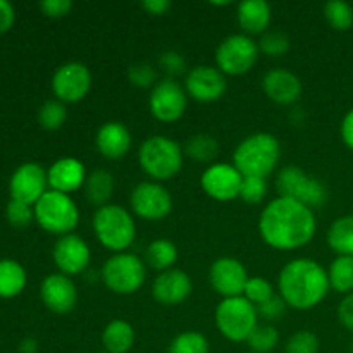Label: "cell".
<instances>
[{
	"mask_svg": "<svg viewBox=\"0 0 353 353\" xmlns=\"http://www.w3.org/2000/svg\"><path fill=\"white\" fill-rule=\"evenodd\" d=\"M212 6H217V7H224V6H231V2H212Z\"/></svg>",
	"mask_w": 353,
	"mask_h": 353,
	"instance_id": "cell-50",
	"label": "cell"
},
{
	"mask_svg": "<svg viewBox=\"0 0 353 353\" xmlns=\"http://www.w3.org/2000/svg\"><path fill=\"white\" fill-rule=\"evenodd\" d=\"M47 178L48 188L69 195L85 186L88 174H86L85 164L79 159L62 157L48 168Z\"/></svg>",
	"mask_w": 353,
	"mask_h": 353,
	"instance_id": "cell-22",
	"label": "cell"
},
{
	"mask_svg": "<svg viewBox=\"0 0 353 353\" xmlns=\"http://www.w3.org/2000/svg\"><path fill=\"white\" fill-rule=\"evenodd\" d=\"M95 145L102 157L117 161V159L126 157L128 152L131 150L133 138L126 124L119 121H107L97 131Z\"/></svg>",
	"mask_w": 353,
	"mask_h": 353,
	"instance_id": "cell-23",
	"label": "cell"
},
{
	"mask_svg": "<svg viewBox=\"0 0 353 353\" xmlns=\"http://www.w3.org/2000/svg\"><path fill=\"white\" fill-rule=\"evenodd\" d=\"M141 7L150 16H164V14H168L171 10L172 3L171 0H143Z\"/></svg>",
	"mask_w": 353,
	"mask_h": 353,
	"instance_id": "cell-47",
	"label": "cell"
},
{
	"mask_svg": "<svg viewBox=\"0 0 353 353\" xmlns=\"http://www.w3.org/2000/svg\"><path fill=\"white\" fill-rule=\"evenodd\" d=\"M34 221L47 233L57 234L59 238L71 234L79 224V209L71 195L48 190L34 203Z\"/></svg>",
	"mask_w": 353,
	"mask_h": 353,
	"instance_id": "cell-6",
	"label": "cell"
},
{
	"mask_svg": "<svg viewBox=\"0 0 353 353\" xmlns=\"http://www.w3.org/2000/svg\"><path fill=\"white\" fill-rule=\"evenodd\" d=\"M130 205L140 219L155 223L171 214L172 196L162 183L143 181L131 190Z\"/></svg>",
	"mask_w": 353,
	"mask_h": 353,
	"instance_id": "cell-12",
	"label": "cell"
},
{
	"mask_svg": "<svg viewBox=\"0 0 353 353\" xmlns=\"http://www.w3.org/2000/svg\"><path fill=\"white\" fill-rule=\"evenodd\" d=\"M226 76L216 65H195L186 72L185 90L190 99L200 103H212L226 93Z\"/></svg>",
	"mask_w": 353,
	"mask_h": 353,
	"instance_id": "cell-16",
	"label": "cell"
},
{
	"mask_svg": "<svg viewBox=\"0 0 353 353\" xmlns=\"http://www.w3.org/2000/svg\"><path fill=\"white\" fill-rule=\"evenodd\" d=\"M338 319L345 330L353 333V293L341 300L340 307H338Z\"/></svg>",
	"mask_w": 353,
	"mask_h": 353,
	"instance_id": "cell-45",
	"label": "cell"
},
{
	"mask_svg": "<svg viewBox=\"0 0 353 353\" xmlns=\"http://www.w3.org/2000/svg\"><path fill=\"white\" fill-rule=\"evenodd\" d=\"M262 90L278 105H292L302 97L303 86L299 76L288 69H271L262 78Z\"/></svg>",
	"mask_w": 353,
	"mask_h": 353,
	"instance_id": "cell-21",
	"label": "cell"
},
{
	"mask_svg": "<svg viewBox=\"0 0 353 353\" xmlns=\"http://www.w3.org/2000/svg\"><path fill=\"white\" fill-rule=\"evenodd\" d=\"M134 341L137 333L128 321H110L102 331V345L107 353H128L133 348Z\"/></svg>",
	"mask_w": 353,
	"mask_h": 353,
	"instance_id": "cell-25",
	"label": "cell"
},
{
	"mask_svg": "<svg viewBox=\"0 0 353 353\" xmlns=\"http://www.w3.org/2000/svg\"><path fill=\"white\" fill-rule=\"evenodd\" d=\"M114 193V176L105 169L90 172L85 183V195L92 205L103 207L109 203Z\"/></svg>",
	"mask_w": 353,
	"mask_h": 353,
	"instance_id": "cell-28",
	"label": "cell"
},
{
	"mask_svg": "<svg viewBox=\"0 0 353 353\" xmlns=\"http://www.w3.org/2000/svg\"><path fill=\"white\" fill-rule=\"evenodd\" d=\"M92 224L99 243L112 254L126 252L137 238L133 214L117 203L99 207L93 214Z\"/></svg>",
	"mask_w": 353,
	"mask_h": 353,
	"instance_id": "cell-4",
	"label": "cell"
},
{
	"mask_svg": "<svg viewBox=\"0 0 353 353\" xmlns=\"http://www.w3.org/2000/svg\"><path fill=\"white\" fill-rule=\"evenodd\" d=\"M286 309H288V305H286L285 300H283L279 295H274L272 299H269L268 302L259 305L257 312H259V317H262V319L268 321V323L271 324L274 323V321L281 319V317L285 316Z\"/></svg>",
	"mask_w": 353,
	"mask_h": 353,
	"instance_id": "cell-43",
	"label": "cell"
},
{
	"mask_svg": "<svg viewBox=\"0 0 353 353\" xmlns=\"http://www.w3.org/2000/svg\"><path fill=\"white\" fill-rule=\"evenodd\" d=\"M238 24L245 34H264L272 19V9L265 0H245L236 10Z\"/></svg>",
	"mask_w": 353,
	"mask_h": 353,
	"instance_id": "cell-24",
	"label": "cell"
},
{
	"mask_svg": "<svg viewBox=\"0 0 353 353\" xmlns=\"http://www.w3.org/2000/svg\"><path fill=\"white\" fill-rule=\"evenodd\" d=\"M40 9L47 17L61 19L71 12L72 2L71 0H43V2H40Z\"/></svg>",
	"mask_w": 353,
	"mask_h": 353,
	"instance_id": "cell-44",
	"label": "cell"
},
{
	"mask_svg": "<svg viewBox=\"0 0 353 353\" xmlns=\"http://www.w3.org/2000/svg\"><path fill=\"white\" fill-rule=\"evenodd\" d=\"M327 278H330L331 290L334 292L345 295L353 293V257L338 255L327 269Z\"/></svg>",
	"mask_w": 353,
	"mask_h": 353,
	"instance_id": "cell-30",
	"label": "cell"
},
{
	"mask_svg": "<svg viewBox=\"0 0 353 353\" xmlns=\"http://www.w3.org/2000/svg\"><path fill=\"white\" fill-rule=\"evenodd\" d=\"M40 299L54 314H69L78 303V288L69 276L62 272L48 274L41 281Z\"/></svg>",
	"mask_w": 353,
	"mask_h": 353,
	"instance_id": "cell-19",
	"label": "cell"
},
{
	"mask_svg": "<svg viewBox=\"0 0 353 353\" xmlns=\"http://www.w3.org/2000/svg\"><path fill=\"white\" fill-rule=\"evenodd\" d=\"M178 257V247H176L174 241L168 240V238H157L147 247L143 261L148 268L164 272L174 268Z\"/></svg>",
	"mask_w": 353,
	"mask_h": 353,
	"instance_id": "cell-27",
	"label": "cell"
},
{
	"mask_svg": "<svg viewBox=\"0 0 353 353\" xmlns=\"http://www.w3.org/2000/svg\"><path fill=\"white\" fill-rule=\"evenodd\" d=\"M259 54V43L248 34H230L216 48V68L224 76L247 74L257 64Z\"/></svg>",
	"mask_w": 353,
	"mask_h": 353,
	"instance_id": "cell-10",
	"label": "cell"
},
{
	"mask_svg": "<svg viewBox=\"0 0 353 353\" xmlns=\"http://www.w3.org/2000/svg\"><path fill=\"white\" fill-rule=\"evenodd\" d=\"M38 341L34 338H24L19 343V353H37Z\"/></svg>",
	"mask_w": 353,
	"mask_h": 353,
	"instance_id": "cell-49",
	"label": "cell"
},
{
	"mask_svg": "<svg viewBox=\"0 0 353 353\" xmlns=\"http://www.w3.org/2000/svg\"><path fill=\"white\" fill-rule=\"evenodd\" d=\"M188 107V93L176 79L164 78L157 81L148 97V109L157 121L164 124L181 119Z\"/></svg>",
	"mask_w": 353,
	"mask_h": 353,
	"instance_id": "cell-11",
	"label": "cell"
},
{
	"mask_svg": "<svg viewBox=\"0 0 353 353\" xmlns=\"http://www.w3.org/2000/svg\"><path fill=\"white\" fill-rule=\"evenodd\" d=\"M316 231L314 210L288 196H276L259 216L262 241L278 252H293L305 247L312 241Z\"/></svg>",
	"mask_w": 353,
	"mask_h": 353,
	"instance_id": "cell-1",
	"label": "cell"
},
{
	"mask_svg": "<svg viewBox=\"0 0 353 353\" xmlns=\"http://www.w3.org/2000/svg\"><path fill=\"white\" fill-rule=\"evenodd\" d=\"M210 345L200 331H183L169 343L168 353H209Z\"/></svg>",
	"mask_w": 353,
	"mask_h": 353,
	"instance_id": "cell-32",
	"label": "cell"
},
{
	"mask_svg": "<svg viewBox=\"0 0 353 353\" xmlns=\"http://www.w3.org/2000/svg\"><path fill=\"white\" fill-rule=\"evenodd\" d=\"M268 195V181L264 178H252V176H243L240 188V199L245 203H261Z\"/></svg>",
	"mask_w": 353,
	"mask_h": 353,
	"instance_id": "cell-39",
	"label": "cell"
},
{
	"mask_svg": "<svg viewBox=\"0 0 353 353\" xmlns=\"http://www.w3.org/2000/svg\"><path fill=\"white\" fill-rule=\"evenodd\" d=\"M340 134L343 143L353 152V109H350L347 114H345L340 126Z\"/></svg>",
	"mask_w": 353,
	"mask_h": 353,
	"instance_id": "cell-48",
	"label": "cell"
},
{
	"mask_svg": "<svg viewBox=\"0 0 353 353\" xmlns=\"http://www.w3.org/2000/svg\"><path fill=\"white\" fill-rule=\"evenodd\" d=\"M276 188H278L279 196L299 200L312 210L323 207L330 196L326 185L319 178L307 174L303 169L296 165H286L278 172Z\"/></svg>",
	"mask_w": 353,
	"mask_h": 353,
	"instance_id": "cell-9",
	"label": "cell"
},
{
	"mask_svg": "<svg viewBox=\"0 0 353 353\" xmlns=\"http://www.w3.org/2000/svg\"><path fill=\"white\" fill-rule=\"evenodd\" d=\"M274 295V286L271 285V281H268L265 278H261V276H252V278H248L243 290L245 299L250 303H254L255 307L262 305V303L268 302Z\"/></svg>",
	"mask_w": 353,
	"mask_h": 353,
	"instance_id": "cell-36",
	"label": "cell"
},
{
	"mask_svg": "<svg viewBox=\"0 0 353 353\" xmlns=\"http://www.w3.org/2000/svg\"><path fill=\"white\" fill-rule=\"evenodd\" d=\"M47 171L38 162H24L12 172L9 181L10 200L28 203L34 207V203L48 192Z\"/></svg>",
	"mask_w": 353,
	"mask_h": 353,
	"instance_id": "cell-15",
	"label": "cell"
},
{
	"mask_svg": "<svg viewBox=\"0 0 353 353\" xmlns=\"http://www.w3.org/2000/svg\"><path fill=\"white\" fill-rule=\"evenodd\" d=\"M279 296L290 309L310 310L330 293L327 271L317 261L300 257L290 261L278 276Z\"/></svg>",
	"mask_w": 353,
	"mask_h": 353,
	"instance_id": "cell-2",
	"label": "cell"
},
{
	"mask_svg": "<svg viewBox=\"0 0 353 353\" xmlns=\"http://www.w3.org/2000/svg\"><path fill=\"white\" fill-rule=\"evenodd\" d=\"M52 259L59 272L65 276H78L88 269L92 262V250L88 243L78 234L71 233L61 236L52 248Z\"/></svg>",
	"mask_w": 353,
	"mask_h": 353,
	"instance_id": "cell-17",
	"label": "cell"
},
{
	"mask_svg": "<svg viewBox=\"0 0 353 353\" xmlns=\"http://www.w3.org/2000/svg\"><path fill=\"white\" fill-rule=\"evenodd\" d=\"M292 47L288 34L281 31H265L259 40V50L269 57H281Z\"/></svg>",
	"mask_w": 353,
	"mask_h": 353,
	"instance_id": "cell-37",
	"label": "cell"
},
{
	"mask_svg": "<svg viewBox=\"0 0 353 353\" xmlns=\"http://www.w3.org/2000/svg\"><path fill=\"white\" fill-rule=\"evenodd\" d=\"M243 174L228 162H214L200 176L203 193L216 202H231L240 199Z\"/></svg>",
	"mask_w": 353,
	"mask_h": 353,
	"instance_id": "cell-14",
	"label": "cell"
},
{
	"mask_svg": "<svg viewBox=\"0 0 353 353\" xmlns=\"http://www.w3.org/2000/svg\"><path fill=\"white\" fill-rule=\"evenodd\" d=\"M248 278L250 276H248L247 268L234 257H219L210 265V286L223 299L243 296Z\"/></svg>",
	"mask_w": 353,
	"mask_h": 353,
	"instance_id": "cell-18",
	"label": "cell"
},
{
	"mask_svg": "<svg viewBox=\"0 0 353 353\" xmlns=\"http://www.w3.org/2000/svg\"><path fill=\"white\" fill-rule=\"evenodd\" d=\"M247 343L254 353H271L278 347L279 333L272 324H257L250 336H248Z\"/></svg>",
	"mask_w": 353,
	"mask_h": 353,
	"instance_id": "cell-35",
	"label": "cell"
},
{
	"mask_svg": "<svg viewBox=\"0 0 353 353\" xmlns=\"http://www.w3.org/2000/svg\"><path fill=\"white\" fill-rule=\"evenodd\" d=\"M193 292V283L188 272L183 269H169L159 272L152 283V296L157 303L164 307H174L188 300Z\"/></svg>",
	"mask_w": 353,
	"mask_h": 353,
	"instance_id": "cell-20",
	"label": "cell"
},
{
	"mask_svg": "<svg viewBox=\"0 0 353 353\" xmlns=\"http://www.w3.org/2000/svg\"><path fill=\"white\" fill-rule=\"evenodd\" d=\"M319 338L309 330L296 331L288 338L285 345V353H319Z\"/></svg>",
	"mask_w": 353,
	"mask_h": 353,
	"instance_id": "cell-38",
	"label": "cell"
},
{
	"mask_svg": "<svg viewBox=\"0 0 353 353\" xmlns=\"http://www.w3.org/2000/svg\"><path fill=\"white\" fill-rule=\"evenodd\" d=\"M159 65H161V69H164V72L171 79L186 72V59L176 50L162 52L161 57H159Z\"/></svg>",
	"mask_w": 353,
	"mask_h": 353,
	"instance_id": "cell-42",
	"label": "cell"
},
{
	"mask_svg": "<svg viewBox=\"0 0 353 353\" xmlns=\"http://www.w3.org/2000/svg\"><path fill=\"white\" fill-rule=\"evenodd\" d=\"M28 276L14 259H0V299H14L26 288Z\"/></svg>",
	"mask_w": 353,
	"mask_h": 353,
	"instance_id": "cell-26",
	"label": "cell"
},
{
	"mask_svg": "<svg viewBox=\"0 0 353 353\" xmlns=\"http://www.w3.org/2000/svg\"><path fill=\"white\" fill-rule=\"evenodd\" d=\"M16 21V10L12 3L7 0H0V34L7 33Z\"/></svg>",
	"mask_w": 353,
	"mask_h": 353,
	"instance_id": "cell-46",
	"label": "cell"
},
{
	"mask_svg": "<svg viewBox=\"0 0 353 353\" xmlns=\"http://www.w3.org/2000/svg\"><path fill=\"white\" fill-rule=\"evenodd\" d=\"M217 152H219V143L212 134H193L185 143V154L196 162H210L216 159Z\"/></svg>",
	"mask_w": 353,
	"mask_h": 353,
	"instance_id": "cell-31",
	"label": "cell"
},
{
	"mask_svg": "<svg viewBox=\"0 0 353 353\" xmlns=\"http://www.w3.org/2000/svg\"><path fill=\"white\" fill-rule=\"evenodd\" d=\"M185 150L178 141L164 134L147 138L138 150V162L148 178L162 183L169 181L181 171Z\"/></svg>",
	"mask_w": 353,
	"mask_h": 353,
	"instance_id": "cell-5",
	"label": "cell"
},
{
	"mask_svg": "<svg viewBox=\"0 0 353 353\" xmlns=\"http://www.w3.org/2000/svg\"><path fill=\"white\" fill-rule=\"evenodd\" d=\"M68 121V107L61 100H47L43 105L38 109V123L43 130L57 131L64 126Z\"/></svg>",
	"mask_w": 353,
	"mask_h": 353,
	"instance_id": "cell-33",
	"label": "cell"
},
{
	"mask_svg": "<svg viewBox=\"0 0 353 353\" xmlns=\"http://www.w3.org/2000/svg\"><path fill=\"white\" fill-rule=\"evenodd\" d=\"M327 245L343 257H353V216L338 217L327 230Z\"/></svg>",
	"mask_w": 353,
	"mask_h": 353,
	"instance_id": "cell-29",
	"label": "cell"
},
{
	"mask_svg": "<svg viewBox=\"0 0 353 353\" xmlns=\"http://www.w3.org/2000/svg\"><path fill=\"white\" fill-rule=\"evenodd\" d=\"M250 353H254V352H250Z\"/></svg>",
	"mask_w": 353,
	"mask_h": 353,
	"instance_id": "cell-52",
	"label": "cell"
},
{
	"mask_svg": "<svg viewBox=\"0 0 353 353\" xmlns=\"http://www.w3.org/2000/svg\"><path fill=\"white\" fill-rule=\"evenodd\" d=\"M214 321L219 333L226 340L233 343H243L259 324V312L257 307L248 302L245 296H233V299H223V302L216 307Z\"/></svg>",
	"mask_w": 353,
	"mask_h": 353,
	"instance_id": "cell-8",
	"label": "cell"
},
{
	"mask_svg": "<svg viewBox=\"0 0 353 353\" xmlns=\"http://www.w3.org/2000/svg\"><path fill=\"white\" fill-rule=\"evenodd\" d=\"M100 278L109 292L124 296L133 295L147 281V264L138 255L121 252L103 262Z\"/></svg>",
	"mask_w": 353,
	"mask_h": 353,
	"instance_id": "cell-7",
	"label": "cell"
},
{
	"mask_svg": "<svg viewBox=\"0 0 353 353\" xmlns=\"http://www.w3.org/2000/svg\"><path fill=\"white\" fill-rule=\"evenodd\" d=\"M281 159V145L271 133L259 131L243 138L233 154V165L243 176L268 178L278 168Z\"/></svg>",
	"mask_w": 353,
	"mask_h": 353,
	"instance_id": "cell-3",
	"label": "cell"
},
{
	"mask_svg": "<svg viewBox=\"0 0 353 353\" xmlns=\"http://www.w3.org/2000/svg\"><path fill=\"white\" fill-rule=\"evenodd\" d=\"M6 216L12 226L16 228H26L34 221V209L28 203L17 202V200H10L6 207Z\"/></svg>",
	"mask_w": 353,
	"mask_h": 353,
	"instance_id": "cell-41",
	"label": "cell"
},
{
	"mask_svg": "<svg viewBox=\"0 0 353 353\" xmlns=\"http://www.w3.org/2000/svg\"><path fill=\"white\" fill-rule=\"evenodd\" d=\"M350 350H352V353H353V341H352V347H350Z\"/></svg>",
	"mask_w": 353,
	"mask_h": 353,
	"instance_id": "cell-51",
	"label": "cell"
},
{
	"mask_svg": "<svg viewBox=\"0 0 353 353\" xmlns=\"http://www.w3.org/2000/svg\"><path fill=\"white\" fill-rule=\"evenodd\" d=\"M324 17L336 31H348L353 26V7L343 0H331L324 3Z\"/></svg>",
	"mask_w": 353,
	"mask_h": 353,
	"instance_id": "cell-34",
	"label": "cell"
},
{
	"mask_svg": "<svg viewBox=\"0 0 353 353\" xmlns=\"http://www.w3.org/2000/svg\"><path fill=\"white\" fill-rule=\"evenodd\" d=\"M128 79L137 88H154L157 85V72L147 62H137L128 69Z\"/></svg>",
	"mask_w": 353,
	"mask_h": 353,
	"instance_id": "cell-40",
	"label": "cell"
},
{
	"mask_svg": "<svg viewBox=\"0 0 353 353\" xmlns=\"http://www.w3.org/2000/svg\"><path fill=\"white\" fill-rule=\"evenodd\" d=\"M92 72L83 62H65L52 76V92L62 103H78L92 90Z\"/></svg>",
	"mask_w": 353,
	"mask_h": 353,
	"instance_id": "cell-13",
	"label": "cell"
}]
</instances>
